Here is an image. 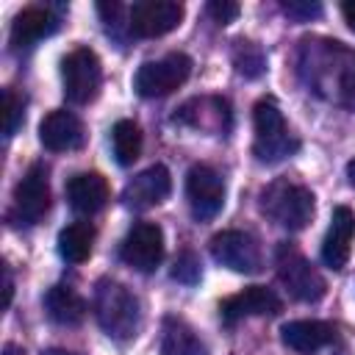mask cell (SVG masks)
<instances>
[{
	"instance_id": "cell-22",
	"label": "cell",
	"mask_w": 355,
	"mask_h": 355,
	"mask_svg": "<svg viewBox=\"0 0 355 355\" xmlns=\"http://www.w3.org/2000/svg\"><path fill=\"white\" fill-rule=\"evenodd\" d=\"M111 144L119 166H130L141 153V128L133 119H119L111 130Z\"/></svg>"
},
{
	"instance_id": "cell-26",
	"label": "cell",
	"mask_w": 355,
	"mask_h": 355,
	"mask_svg": "<svg viewBox=\"0 0 355 355\" xmlns=\"http://www.w3.org/2000/svg\"><path fill=\"white\" fill-rule=\"evenodd\" d=\"M283 11L294 19V22H311L322 14V3H311V0H286Z\"/></svg>"
},
{
	"instance_id": "cell-32",
	"label": "cell",
	"mask_w": 355,
	"mask_h": 355,
	"mask_svg": "<svg viewBox=\"0 0 355 355\" xmlns=\"http://www.w3.org/2000/svg\"><path fill=\"white\" fill-rule=\"evenodd\" d=\"M347 178H349V183H352V189H355V158L347 164Z\"/></svg>"
},
{
	"instance_id": "cell-11",
	"label": "cell",
	"mask_w": 355,
	"mask_h": 355,
	"mask_svg": "<svg viewBox=\"0 0 355 355\" xmlns=\"http://www.w3.org/2000/svg\"><path fill=\"white\" fill-rule=\"evenodd\" d=\"M50 211V180L47 166L33 164L14 189V216L22 225H36Z\"/></svg>"
},
{
	"instance_id": "cell-30",
	"label": "cell",
	"mask_w": 355,
	"mask_h": 355,
	"mask_svg": "<svg viewBox=\"0 0 355 355\" xmlns=\"http://www.w3.org/2000/svg\"><path fill=\"white\" fill-rule=\"evenodd\" d=\"M3 355H28L22 347H17V344H6L3 347Z\"/></svg>"
},
{
	"instance_id": "cell-18",
	"label": "cell",
	"mask_w": 355,
	"mask_h": 355,
	"mask_svg": "<svg viewBox=\"0 0 355 355\" xmlns=\"http://www.w3.org/2000/svg\"><path fill=\"white\" fill-rule=\"evenodd\" d=\"M44 308L47 316L64 327H75L86 319V300L72 286H53L44 294Z\"/></svg>"
},
{
	"instance_id": "cell-20",
	"label": "cell",
	"mask_w": 355,
	"mask_h": 355,
	"mask_svg": "<svg viewBox=\"0 0 355 355\" xmlns=\"http://www.w3.org/2000/svg\"><path fill=\"white\" fill-rule=\"evenodd\" d=\"M161 355H208V349L183 319L169 316L161 330Z\"/></svg>"
},
{
	"instance_id": "cell-16",
	"label": "cell",
	"mask_w": 355,
	"mask_h": 355,
	"mask_svg": "<svg viewBox=\"0 0 355 355\" xmlns=\"http://www.w3.org/2000/svg\"><path fill=\"white\" fill-rule=\"evenodd\" d=\"M108 197H111L108 180L100 172H78L67 180V200H69L72 211H78L83 216L103 211Z\"/></svg>"
},
{
	"instance_id": "cell-28",
	"label": "cell",
	"mask_w": 355,
	"mask_h": 355,
	"mask_svg": "<svg viewBox=\"0 0 355 355\" xmlns=\"http://www.w3.org/2000/svg\"><path fill=\"white\" fill-rule=\"evenodd\" d=\"M11 297H14V280H11V269L3 266V308L11 305Z\"/></svg>"
},
{
	"instance_id": "cell-6",
	"label": "cell",
	"mask_w": 355,
	"mask_h": 355,
	"mask_svg": "<svg viewBox=\"0 0 355 355\" xmlns=\"http://www.w3.org/2000/svg\"><path fill=\"white\" fill-rule=\"evenodd\" d=\"M191 75V58L186 53H166L158 61H144L133 78L141 97H166L180 89Z\"/></svg>"
},
{
	"instance_id": "cell-25",
	"label": "cell",
	"mask_w": 355,
	"mask_h": 355,
	"mask_svg": "<svg viewBox=\"0 0 355 355\" xmlns=\"http://www.w3.org/2000/svg\"><path fill=\"white\" fill-rule=\"evenodd\" d=\"M172 277H175L178 283L194 286V283L200 280V258H197L191 250L180 252V255L175 258V266H172Z\"/></svg>"
},
{
	"instance_id": "cell-31",
	"label": "cell",
	"mask_w": 355,
	"mask_h": 355,
	"mask_svg": "<svg viewBox=\"0 0 355 355\" xmlns=\"http://www.w3.org/2000/svg\"><path fill=\"white\" fill-rule=\"evenodd\" d=\"M42 355H80V352H72V349H61V347H53V349H44Z\"/></svg>"
},
{
	"instance_id": "cell-23",
	"label": "cell",
	"mask_w": 355,
	"mask_h": 355,
	"mask_svg": "<svg viewBox=\"0 0 355 355\" xmlns=\"http://www.w3.org/2000/svg\"><path fill=\"white\" fill-rule=\"evenodd\" d=\"M233 64L236 69L244 75V78H258L263 75L266 69V55L263 50L255 44V42H236V50H233Z\"/></svg>"
},
{
	"instance_id": "cell-29",
	"label": "cell",
	"mask_w": 355,
	"mask_h": 355,
	"mask_svg": "<svg viewBox=\"0 0 355 355\" xmlns=\"http://www.w3.org/2000/svg\"><path fill=\"white\" fill-rule=\"evenodd\" d=\"M341 14H344V22L349 25V31L355 33V0H347V3H341Z\"/></svg>"
},
{
	"instance_id": "cell-27",
	"label": "cell",
	"mask_w": 355,
	"mask_h": 355,
	"mask_svg": "<svg viewBox=\"0 0 355 355\" xmlns=\"http://www.w3.org/2000/svg\"><path fill=\"white\" fill-rule=\"evenodd\" d=\"M205 11L214 17V22H219V25H227V22H233L236 17H239V3H233V0H211L208 6H205Z\"/></svg>"
},
{
	"instance_id": "cell-13",
	"label": "cell",
	"mask_w": 355,
	"mask_h": 355,
	"mask_svg": "<svg viewBox=\"0 0 355 355\" xmlns=\"http://www.w3.org/2000/svg\"><path fill=\"white\" fill-rule=\"evenodd\" d=\"M83 139H86L83 122L72 111H67V108H55V111L44 114V119L39 122V141L50 153L78 150L83 144Z\"/></svg>"
},
{
	"instance_id": "cell-8",
	"label": "cell",
	"mask_w": 355,
	"mask_h": 355,
	"mask_svg": "<svg viewBox=\"0 0 355 355\" xmlns=\"http://www.w3.org/2000/svg\"><path fill=\"white\" fill-rule=\"evenodd\" d=\"M119 258L136 272H153L164 258V230L155 222H139L128 230Z\"/></svg>"
},
{
	"instance_id": "cell-5",
	"label": "cell",
	"mask_w": 355,
	"mask_h": 355,
	"mask_svg": "<svg viewBox=\"0 0 355 355\" xmlns=\"http://www.w3.org/2000/svg\"><path fill=\"white\" fill-rule=\"evenodd\" d=\"M61 80H64V97L72 105H86L97 97L103 83V67L94 50L78 47L61 61Z\"/></svg>"
},
{
	"instance_id": "cell-3",
	"label": "cell",
	"mask_w": 355,
	"mask_h": 355,
	"mask_svg": "<svg viewBox=\"0 0 355 355\" xmlns=\"http://www.w3.org/2000/svg\"><path fill=\"white\" fill-rule=\"evenodd\" d=\"M275 263H277V277L280 283L288 288V294L300 302H319L327 291V283L324 277L319 275V269L294 247V244H280L277 247V255H275Z\"/></svg>"
},
{
	"instance_id": "cell-21",
	"label": "cell",
	"mask_w": 355,
	"mask_h": 355,
	"mask_svg": "<svg viewBox=\"0 0 355 355\" xmlns=\"http://www.w3.org/2000/svg\"><path fill=\"white\" fill-rule=\"evenodd\" d=\"M94 227L89 222H72L58 233V255L69 263H83L92 255Z\"/></svg>"
},
{
	"instance_id": "cell-12",
	"label": "cell",
	"mask_w": 355,
	"mask_h": 355,
	"mask_svg": "<svg viewBox=\"0 0 355 355\" xmlns=\"http://www.w3.org/2000/svg\"><path fill=\"white\" fill-rule=\"evenodd\" d=\"M169 191H172L169 169L164 164H153L144 172H139L133 180H128V186L122 189V202L133 211H144L164 202Z\"/></svg>"
},
{
	"instance_id": "cell-19",
	"label": "cell",
	"mask_w": 355,
	"mask_h": 355,
	"mask_svg": "<svg viewBox=\"0 0 355 355\" xmlns=\"http://www.w3.org/2000/svg\"><path fill=\"white\" fill-rule=\"evenodd\" d=\"M53 31H55V17L47 8L28 6L11 22V44L14 47H28V44L39 42L42 36H47Z\"/></svg>"
},
{
	"instance_id": "cell-15",
	"label": "cell",
	"mask_w": 355,
	"mask_h": 355,
	"mask_svg": "<svg viewBox=\"0 0 355 355\" xmlns=\"http://www.w3.org/2000/svg\"><path fill=\"white\" fill-rule=\"evenodd\" d=\"M352 239H355V214L347 205H338L333 211L330 227L324 233L322 241V261L330 269H344L349 261V250H352Z\"/></svg>"
},
{
	"instance_id": "cell-17",
	"label": "cell",
	"mask_w": 355,
	"mask_h": 355,
	"mask_svg": "<svg viewBox=\"0 0 355 355\" xmlns=\"http://www.w3.org/2000/svg\"><path fill=\"white\" fill-rule=\"evenodd\" d=\"M280 338L288 349L311 355L336 338V327L327 322H319V319H294L280 327Z\"/></svg>"
},
{
	"instance_id": "cell-7",
	"label": "cell",
	"mask_w": 355,
	"mask_h": 355,
	"mask_svg": "<svg viewBox=\"0 0 355 355\" xmlns=\"http://www.w3.org/2000/svg\"><path fill=\"white\" fill-rule=\"evenodd\" d=\"M183 19V3L175 0H139L128 11V28L133 36L141 39H158L169 31H175Z\"/></svg>"
},
{
	"instance_id": "cell-1",
	"label": "cell",
	"mask_w": 355,
	"mask_h": 355,
	"mask_svg": "<svg viewBox=\"0 0 355 355\" xmlns=\"http://www.w3.org/2000/svg\"><path fill=\"white\" fill-rule=\"evenodd\" d=\"M94 316L111 338H130L139 330V300L116 280H100L94 288Z\"/></svg>"
},
{
	"instance_id": "cell-14",
	"label": "cell",
	"mask_w": 355,
	"mask_h": 355,
	"mask_svg": "<svg viewBox=\"0 0 355 355\" xmlns=\"http://www.w3.org/2000/svg\"><path fill=\"white\" fill-rule=\"evenodd\" d=\"M280 311H283L280 297L266 286H247L239 294L227 297L222 302V308H219V313H222V319L227 324H233V322H239L244 316H275Z\"/></svg>"
},
{
	"instance_id": "cell-4",
	"label": "cell",
	"mask_w": 355,
	"mask_h": 355,
	"mask_svg": "<svg viewBox=\"0 0 355 355\" xmlns=\"http://www.w3.org/2000/svg\"><path fill=\"white\" fill-rule=\"evenodd\" d=\"M252 122H255V155L263 164H275L297 150V141L291 139L286 119L277 108L275 100H258L252 108Z\"/></svg>"
},
{
	"instance_id": "cell-24",
	"label": "cell",
	"mask_w": 355,
	"mask_h": 355,
	"mask_svg": "<svg viewBox=\"0 0 355 355\" xmlns=\"http://www.w3.org/2000/svg\"><path fill=\"white\" fill-rule=\"evenodd\" d=\"M19 122H22V100L11 89H3V136L11 139Z\"/></svg>"
},
{
	"instance_id": "cell-9",
	"label": "cell",
	"mask_w": 355,
	"mask_h": 355,
	"mask_svg": "<svg viewBox=\"0 0 355 355\" xmlns=\"http://www.w3.org/2000/svg\"><path fill=\"white\" fill-rule=\"evenodd\" d=\"M186 197L197 219H214L225 202V180L208 164H194L186 175Z\"/></svg>"
},
{
	"instance_id": "cell-10",
	"label": "cell",
	"mask_w": 355,
	"mask_h": 355,
	"mask_svg": "<svg viewBox=\"0 0 355 355\" xmlns=\"http://www.w3.org/2000/svg\"><path fill=\"white\" fill-rule=\"evenodd\" d=\"M211 255L216 263L239 275H252L261 269V250L255 239L244 230H222L211 239Z\"/></svg>"
},
{
	"instance_id": "cell-2",
	"label": "cell",
	"mask_w": 355,
	"mask_h": 355,
	"mask_svg": "<svg viewBox=\"0 0 355 355\" xmlns=\"http://www.w3.org/2000/svg\"><path fill=\"white\" fill-rule=\"evenodd\" d=\"M261 208L286 230H302L313 216V194L305 186L277 180L261 194Z\"/></svg>"
}]
</instances>
